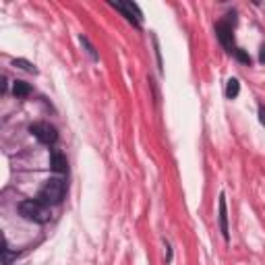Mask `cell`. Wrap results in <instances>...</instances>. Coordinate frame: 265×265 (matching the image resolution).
Segmentation results:
<instances>
[{
    "label": "cell",
    "instance_id": "2",
    "mask_svg": "<svg viewBox=\"0 0 265 265\" xmlns=\"http://www.w3.org/2000/svg\"><path fill=\"white\" fill-rule=\"evenodd\" d=\"M236 13H228L226 17H222V19L215 23V36H218L220 44L224 46L228 54H234L238 46L234 41V23H236Z\"/></svg>",
    "mask_w": 265,
    "mask_h": 265
},
{
    "label": "cell",
    "instance_id": "12",
    "mask_svg": "<svg viewBox=\"0 0 265 265\" xmlns=\"http://www.w3.org/2000/svg\"><path fill=\"white\" fill-rule=\"evenodd\" d=\"M234 56H236V60H240V62H243V64H248V66H251V62H253V58H251V56H248V54L245 52V50H243V48H238V50H236V52H234Z\"/></svg>",
    "mask_w": 265,
    "mask_h": 265
},
{
    "label": "cell",
    "instance_id": "7",
    "mask_svg": "<svg viewBox=\"0 0 265 265\" xmlns=\"http://www.w3.org/2000/svg\"><path fill=\"white\" fill-rule=\"evenodd\" d=\"M218 222H220V232L224 240H230V228H228V209H226V195L220 193V213H218Z\"/></svg>",
    "mask_w": 265,
    "mask_h": 265
},
{
    "label": "cell",
    "instance_id": "4",
    "mask_svg": "<svg viewBox=\"0 0 265 265\" xmlns=\"http://www.w3.org/2000/svg\"><path fill=\"white\" fill-rule=\"evenodd\" d=\"M29 132L44 145H54L58 141V131L50 122H33L29 127Z\"/></svg>",
    "mask_w": 265,
    "mask_h": 265
},
{
    "label": "cell",
    "instance_id": "11",
    "mask_svg": "<svg viewBox=\"0 0 265 265\" xmlns=\"http://www.w3.org/2000/svg\"><path fill=\"white\" fill-rule=\"evenodd\" d=\"M13 66H19V69L27 71V73H38L36 66H33L31 62H27V60H23V58H17V60H13Z\"/></svg>",
    "mask_w": 265,
    "mask_h": 265
},
{
    "label": "cell",
    "instance_id": "5",
    "mask_svg": "<svg viewBox=\"0 0 265 265\" xmlns=\"http://www.w3.org/2000/svg\"><path fill=\"white\" fill-rule=\"evenodd\" d=\"M110 6L116 8V11H120L124 19H127L129 23H132L135 27H141L143 15H141V11H139V4H135V2H112L110 0Z\"/></svg>",
    "mask_w": 265,
    "mask_h": 265
},
{
    "label": "cell",
    "instance_id": "15",
    "mask_svg": "<svg viewBox=\"0 0 265 265\" xmlns=\"http://www.w3.org/2000/svg\"><path fill=\"white\" fill-rule=\"evenodd\" d=\"M259 62L265 64V44H261V48H259Z\"/></svg>",
    "mask_w": 265,
    "mask_h": 265
},
{
    "label": "cell",
    "instance_id": "3",
    "mask_svg": "<svg viewBox=\"0 0 265 265\" xmlns=\"http://www.w3.org/2000/svg\"><path fill=\"white\" fill-rule=\"evenodd\" d=\"M19 213L25 220L36 222V224H46L52 218L50 213V207L46 203H41L39 199H25V201L19 203Z\"/></svg>",
    "mask_w": 265,
    "mask_h": 265
},
{
    "label": "cell",
    "instance_id": "14",
    "mask_svg": "<svg viewBox=\"0 0 265 265\" xmlns=\"http://www.w3.org/2000/svg\"><path fill=\"white\" fill-rule=\"evenodd\" d=\"M259 122L265 127V106L263 104H259Z\"/></svg>",
    "mask_w": 265,
    "mask_h": 265
},
{
    "label": "cell",
    "instance_id": "8",
    "mask_svg": "<svg viewBox=\"0 0 265 265\" xmlns=\"http://www.w3.org/2000/svg\"><path fill=\"white\" fill-rule=\"evenodd\" d=\"M13 94L17 97H27L31 94V85L29 83H25V81H15L13 83Z\"/></svg>",
    "mask_w": 265,
    "mask_h": 265
},
{
    "label": "cell",
    "instance_id": "6",
    "mask_svg": "<svg viewBox=\"0 0 265 265\" xmlns=\"http://www.w3.org/2000/svg\"><path fill=\"white\" fill-rule=\"evenodd\" d=\"M50 168L58 174H66V170H69V160H66V155L56 147L50 149Z\"/></svg>",
    "mask_w": 265,
    "mask_h": 265
},
{
    "label": "cell",
    "instance_id": "10",
    "mask_svg": "<svg viewBox=\"0 0 265 265\" xmlns=\"http://www.w3.org/2000/svg\"><path fill=\"white\" fill-rule=\"evenodd\" d=\"M13 257H17V253L11 251V246H8L6 238H4V243H2V263L4 265H11L13 263Z\"/></svg>",
    "mask_w": 265,
    "mask_h": 265
},
{
    "label": "cell",
    "instance_id": "9",
    "mask_svg": "<svg viewBox=\"0 0 265 265\" xmlns=\"http://www.w3.org/2000/svg\"><path fill=\"white\" fill-rule=\"evenodd\" d=\"M238 91H240V83H238V79H228V83H226V97L228 99H234L236 95H238Z\"/></svg>",
    "mask_w": 265,
    "mask_h": 265
},
{
    "label": "cell",
    "instance_id": "13",
    "mask_svg": "<svg viewBox=\"0 0 265 265\" xmlns=\"http://www.w3.org/2000/svg\"><path fill=\"white\" fill-rule=\"evenodd\" d=\"M79 39H81V44H83V46H85V48H87V52H89V56H91V58H94V60H97V52H95V48H94V46H91V44H89V39H87L85 36H81Z\"/></svg>",
    "mask_w": 265,
    "mask_h": 265
},
{
    "label": "cell",
    "instance_id": "1",
    "mask_svg": "<svg viewBox=\"0 0 265 265\" xmlns=\"http://www.w3.org/2000/svg\"><path fill=\"white\" fill-rule=\"evenodd\" d=\"M64 195H66V180L60 176H54L44 182V187L38 193V199L50 207V205H60L64 201Z\"/></svg>",
    "mask_w": 265,
    "mask_h": 265
}]
</instances>
